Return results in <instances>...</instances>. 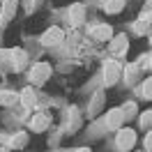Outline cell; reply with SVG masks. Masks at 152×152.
I'll return each mask as SVG.
<instances>
[{
    "label": "cell",
    "instance_id": "277c9868",
    "mask_svg": "<svg viewBox=\"0 0 152 152\" xmlns=\"http://www.w3.org/2000/svg\"><path fill=\"white\" fill-rule=\"evenodd\" d=\"M42 44H44V46H58V44H60V42H62V39H65V30L62 28H58V26H51V28H46L44 30V32H42Z\"/></svg>",
    "mask_w": 152,
    "mask_h": 152
},
{
    "label": "cell",
    "instance_id": "7c38bea8",
    "mask_svg": "<svg viewBox=\"0 0 152 152\" xmlns=\"http://www.w3.org/2000/svg\"><path fill=\"white\" fill-rule=\"evenodd\" d=\"M19 99H21V104L26 106V108H35V106H37V92H35V90H32V88H23V90H21L19 92Z\"/></svg>",
    "mask_w": 152,
    "mask_h": 152
},
{
    "label": "cell",
    "instance_id": "52a82bcc",
    "mask_svg": "<svg viewBox=\"0 0 152 152\" xmlns=\"http://www.w3.org/2000/svg\"><path fill=\"white\" fill-rule=\"evenodd\" d=\"M108 44H111V53H113L115 58H124L127 51H129V37H127V35H115Z\"/></svg>",
    "mask_w": 152,
    "mask_h": 152
},
{
    "label": "cell",
    "instance_id": "8fae6325",
    "mask_svg": "<svg viewBox=\"0 0 152 152\" xmlns=\"http://www.w3.org/2000/svg\"><path fill=\"white\" fill-rule=\"evenodd\" d=\"M122 120H124L122 108H113V111L106 113V127L108 129H122Z\"/></svg>",
    "mask_w": 152,
    "mask_h": 152
},
{
    "label": "cell",
    "instance_id": "ffe728a7",
    "mask_svg": "<svg viewBox=\"0 0 152 152\" xmlns=\"http://www.w3.org/2000/svg\"><path fill=\"white\" fill-rule=\"evenodd\" d=\"M104 104V92H97L95 99H92V104H90V115H95L99 111V106Z\"/></svg>",
    "mask_w": 152,
    "mask_h": 152
},
{
    "label": "cell",
    "instance_id": "3957f363",
    "mask_svg": "<svg viewBox=\"0 0 152 152\" xmlns=\"http://www.w3.org/2000/svg\"><path fill=\"white\" fill-rule=\"evenodd\" d=\"M86 16H88V10H86L83 2H72V5H69V10H67V21H69L72 28L83 26V23H86Z\"/></svg>",
    "mask_w": 152,
    "mask_h": 152
},
{
    "label": "cell",
    "instance_id": "9a60e30c",
    "mask_svg": "<svg viewBox=\"0 0 152 152\" xmlns=\"http://www.w3.org/2000/svg\"><path fill=\"white\" fill-rule=\"evenodd\" d=\"M28 143V132H16L14 136H10V150H21Z\"/></svg>",
    "mask_w": 152,
    "mask_h": 152
},
{
    "label": "cell",
    "instance_id": "5bb4252c",
    "mask_svg": "<svg viewBox=\"0 0 152 152\" xmlns=\"http://www.w3.org/2000/svg\"><path fill=\"white\" fill-rule=\"evenodd\" d=\"M138 74H141V65H138V62H132V65H127V67H124V72H122L124 81H127L129 86H132V83H136Z\"/></svg>",
    "mask_w": 152,
    "mask_h": 152
},
{
    "label": "cell",
    "instance_id": "603a6c76",
    "mask_svg": "<svg viewBox=\"0 0 152 152\" xmlns=\"http://www.w3.org/2000/svg\"><path fill=\"white\" fill-rule=\"evenodd\" d=\"M76 152H90V150H88V148H78Z\"/></svg>",
    "mask_w": 152,
    "mask_h": 152
},
{
    "label": "cell",
    "instance_id": "d4e9b609",
    "mask_svg": "<svg viewBox=\"0 0 152 152\" xmlns=\"http://www.w3.org/2000/svg\"><path fill=\"white\" fill-rule=\"evenodd\" d=\"M0 152H10V150H7V148H0Z\"/></svg>",
    "mask_w": 152,
    "mask_h": 152
},
{
    "label": "cell",
    "instance_id": "7a4b0ae2",
    "mask_svg": "<svg viewBox=\"0 0 152 152\" xmlns=\"http://www.w3.org/2000/svg\"><path fill=\"white\" fill-rule=\"evenodd\" d=\"M122 65L118 62V60H106L104 62V86H115L118 81H120V76H122Z\"/></svg>",
    "mask_w": 152,
    "mask_h": 152
},
{
    "label": "cell",
    "instance_id": "9c48e42d",
    "mask_svg": "<svg viewBox=\"0 0 152 152\" xmlns=\"http://www.w3.org/2000/svg\"><path fill=\"white\" fill-rule=\"evenodd\" d=\"M10 53H12V69H14V72H21L23 67L28 65V53H26L23 48L14 46V48H10Z\"/></svg>",
    "mask_w": 152,
    "mask_h": 152
},
{
    "label": "cell",
    "instance_id": "484cf974",
    "mask_svg": "<svg viewBox=\"0 0 152 152\" xmlns=\"http://www.w3.org/2000/svg\"><path fill=\"white\" fill-rule=\"evenodd\" d=\"M150 67H152V60H150Z\"/></svg>",
    "mask_w": 152,
    "mask_h": 152
},
{
    "label": "cell",
    "instance_id": "d6986e66",
    "mask_svg": "<svg viewBox=\"0 0 152 152\" xmlns=\"http://www.w3.org/2000/svg\"><path fill=\"white\" fill-rule=\"evenodd\" d=\"M138 124H141V129H152V111H145V113H141V118H138Z\"/></svg>",
    "mask_w": 152,
    "mask_h": 152
},
{
    "label": "cell",
    "instance_id": "30bf717a",
    "mask_svg": "<svg viewBox=\"0 0 152 152\" xmlns=\"http://www.w3.org/2000/svg\"><path fill=\"white\" fill-rule=\"evenodd\" d=\"M134 30H136V35H150L152 32V12H145L143 16H138L136 23H134Z\"/></svg>",
    "mask_w": 152,
    "mask_h": 152
},
{
    "label": "cell",
    "instance_id": "ac0fdd59",
    "mask_svg": "<svg viewBox=\"0 0 152 152\" xmlns=\"http://www.w3.org/2000/svg\"><path fill=\"white\" fill-rule=\"evenodd\" d=\"M141 95H143V99H152V76H148V78L143 81Z\"/></svg>",
    "mask_w": 152,
    "mask_h": 152
},
{
    "label": "cell",
    "instance_id": "e0dca14e",
    "mask_svg": "<svg viewBox=\"0 0 152 152\" xmlns=\"http://www.w3.org/2000/svg\"><path fill=\"white\" fill-rule=\"evenodd\" d=\"M16 99H19L16 92H12V90H0V104L2 106H12Z\"/></svg>",
    "mask_w": 152,
    "mask_h": 152
},
{
    "label": "cell",
    "instance_id": "cb8c5ba5",
    "mask_svg": "<svg viewBox=\"0 0 152 152\" xmlns=\"http://www.w3.org/2000/svg\"><path fill=\"white\" fill-rule=\"evenodd\" d=\"M145 2H148V7H152V0H145Z\"/></svg>",
    "mask_w": 152,
    "mask_h": 152
},
{
    "label": "cell",
    "instance_id": "8992f818",
    "mask_svg": "<svg viewBox=\"0 0 152 152\" xmlns=\"http://www.w3.org/2000/svg\"><path fill=\"white\" fill-rule=\"evenodd\" d=\"M16 10H19V0H2V5H0V26H7L16 16Z\"/></svg>",
    "mask_w": 152,
    "mask_h": 152
},
{
    "label": "cell",
    "instance_id": "2e32d148",
    "mask_svg": "<svg viewBox=\"0 0 152 152\" xmlns=\"http://www.w3.org/2000/svg\"><path fill=\"white\" fill-rule=\"evenodd\" d=\"M127 7V0H106L104 2V12L106 14H120Z\"/></svg>",
    "mask_w": 152,
    "mask_h": 152
},
{
    "label": "cell",
    "instance_id": "7402d4cb",
    "mask_svg": "<svg viewBox=\"0 0 152 152\" xmlns=\"http://www.w3.org/2000/svg\"><path fill=\"white\" fill-rule=\"evenodd\" d=\"M143 145H145V152H152V129L145 134V141H143Z\"/></svg>",
    "mask_w": 152,
    "mask_h": 152
},
{
    "label": "cell",
    "instance_id": "5b68a950",
    "mask_svg": "<svg viewBox=\"0 0 152 152\" xmlns=\"http://www.w3.org/2000/svg\"><path fill=\"white\" fill-rule=\"evenodd\" d=\"M134 143H136V132L134 129H120L118 132V136H115V145H118V150H132Z\"/></svg>",
    "mask_w": 152,
    "mask_h": 152
},
{
    "label": "cell",
    "instance_id": "4fadbf2b",
    "mask_svg": "<svg viewBox=\"0 0 152 152\" xmlns=\"http://www.w3.org/2000/svg\"><path fill=\"white\" fill-rule=\"evenodd\" d=\"M48 122H51V118H48L46 113H35L30 118V129H32V132H44L48 127Z\"/></svg>",
    "mask_w": 152,
    "mask_h": 152
},
{
    "label": "cell",
    "instance_id": "6da1fadb",
    "mask_svg": "<svg viewBox=\"0 0 152 152\" xmlns=\"http://www.w3.org/2000/svg\"><path fill=\"white\" fill-rule=\"evenodd\" d=\"M51 74H53V67L48 65V62H35V65L30 67V83L32 86H42V83L48 81Z\"/></svg>",
    "mask_w": 152,
    "mask_h": 152
},
{
    "label": "cell",
    "instance_id": "ba28073f",
    "mask_svg": "<svg viewBox=\"0 0 152 152\" xmlns=\"http://www.w3.org/2000/svg\"><path fill=\"white\" fill-rule=\"evenodd\" d=\"M90 37L97 39V42H111L115 35H113V28L108 23H97V26L90 28Z\"/></svg>",
    "mask_w": 152,
    "mask_h": 152
},
{
    "label": "cell",
    "instance_id": "44dd1931",
    "mask_svg": "<svg viewBox=\"0 0 152 152\" xmlns=\"http://www.w3.org/2000/svg\"><path fill=\"white\" fill-rule=\"evenodd\" d=\"M122 113H124V118H132V115L136 113V106H134V104H124L122 106Z\"/></svg>",
    "mask_w": 152,
    "mask_h": 152
}]
</instances>
